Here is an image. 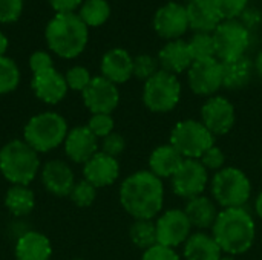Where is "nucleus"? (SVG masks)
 Returning <instances> with one entry per match:
<instances>
[{"label":"nucleus","instance_id":"1","mask_svg":"<svg viewBox=\"0 0 262 260\" xmlns=\"http://www.w3.org/2000/svg\"><path fill=\"white\" fill-rule=\"evenodd\" d=\"M164 188L152 172H137L120 187V202L135 219H152L163 208Z\"/></svg>","mask_w":262,"mask_h":260},{"label":"nucleus","instance_id":"2","mask_svg":"<svg viewBox=\"0 0 262 260\" xmlns=\"http://www.w3.org/2000/svg\"><path fill=\"white\" fill-rule=\"evenodd\" d=\"M255 222L243 207L224 208L213 224V238L220 248L229 254H243L253 245Z\"/></svg>","mask_w":262,"mask_h":260},{"label":"nucleus","instance_id":"3","mask_svg":"<svg viewBox=\"0 0 262 260\" xmlns=\"http://www.w3.org/2000/svg\"><path fill=\"white\" fill-rule=\"evenodd\" d=\"M89 32L78 14H57L46 28V40L52 52L63 58L80 55L88 44Z\"/></svg>","mask_w":262,"mask_h":260},{"label":"nucleus","instance_id":"4","mask_svg":"<svg viewBox=\"0 0 262 260\" xmlns=\"http://www.w3.org/2000/svg\"><path fill=\"white\" fill-rule=\"evenodd\" d=\"M38 169V153L25 139H12L0 149V173L12 185H29Z\"/></svg>","mask_w":262,"mask_h":260},{"label":"nucleus","instance_id":"5","mask_svg":"<svg viewBox=\"0 0 262 260\" xmlns=\"http://www.w3.org/2000/svg\"><path fill=\"white\" fill-rule=\"evenodd\" d=\"M68 123L57 112L34 115L23 129V139L37 152L46 153L60 147L68 136Z\"/></svg>","mask_w":262,"mask_h":260},{"label":"nucleus","instance_id":"6","mask_svg":"<svg viewBox=\"0 0 262 260\" xmlns=\"http://www.w3.org/2000/svg\"><path fill=\"white\" fill-rule=\"evenodd\" d=\"M250 181L244 172L227 167L220 170L212 181L213 198L224 208H241L250 198Z\"/></svg>","mask_w":262,"mask_h":260},{"label":"nucleus","instance_id":"7","mask_svg":"<svg viewBox=\"0 0 262 260\" xmlns=\"http://www.w3.org/2000/svg\"><path fill=\"white\" fill-rule=\"evenodd\" d=\"M170 144L187 159H200L213 147V133L195 120L178 123L170 135Z\"/></svg>","mask_w":262,"mask_h":260},{"label":"nucleus","instance_id":"8","mask_svg":"<svg viewBox=\"0 0 262 260\" xmlns=\"http://www.w3.org/2000/svg\"><path fill=\"white\" fill-rule=\"evenodd\" d=\"M181 97V84L177 75L166 70H158L150 77L143 90V100L149 110L166 113L172 110Z\"/></svg>","mask_w":262,"mask_h":260},{"label":"nucleus","instance_id":"9","mask_svg":"<svg viewBox=\"0 0 262 260\" xmlns=\"http://www.w3.org/2000/svg\"><path fill=\"white\" fill-rule=\"evenodd\" d=\"M212 35L215 41L216 58L220 61H229L243 57L250 43V34L247 28L238 20H223Z\"/></svg>","mask_w":262,"mask_h":260},{"label":"nucleus","instance_id":"10","mask_svg":"<svg viewBox=\"0 0 262 260\" xmlns=\"http://www.w3.org/2000/svg\"><path fill=\"white\" fill-rule=\"evenodd\" d=\"M207 185V169L200 159H184L172 176L173 192L186 199L200 196Z\"/></svg>","mask_w":262,"mask_h":260},{"label":"nucleus","instance_id":"11","mask_svg":"<svg viewBox=\"0 0 262 260\" xmlns=\"http://www.w3.org/2000/svg\"><path fill=\"white\" fill-rule=\"evenodd\" d=\"M84 106L91 110L92 115L95 113H107L111 115L120 101V92L117 84L109 81L107 78L94 77L89 86L81 92Z\"/></svg>","mask_w":262,"mask_h":260},{"label":"nucleus","instance_id":"12","mask_svg":"<svg viewBox=\"0 0 262 260\" xmlns=\"http://www.w3.org/2000/svg\"><path fill=\"white\" fill-rule=\"evenodd\" d=\"M154 28L160 37L167 40H178L189 29L186 6L177 2H169L160 6L154 15Z\"/></svg>","mask_w":262,"mask_h":260},{"label":"nucleus","instance_id":"13","mask_svg":"<svg viewBox=\"0 0 262 260\" xmlns=\"http://www.w3.org/2000/svg\"><path fill=\"white\" fill-rule=\"evenodd\" d=\"M189 86L198 95H212L223 87V66L218 58L193 61L189 67Z\"/></svg>","mask_w":262,"mask_h":260},{"label":"nucleus","instance_id":"14","mask_svg":"<svg viewBox=\"0 0 262 260\" xmlns=\"http://www.w3.org/2000/svg\"><path fill=\"white\" fill-rule=\"evenodd\" d=\"M155 225L158 244L169 248H175L181 244H186L192 228V224L186 216L184 210L166 211Z\"/></svg>","mask_w":262,"mask_h":260},{"label":"nucleus","instance_id":"15","mask_svg":"<svg viewBox=\"0 0 262 260\" xmlns=\"http://www.w3.org/2000/svg\"><path fill=\"white\" fill-rule=\"evenodd\" d=\"M203 124L213 135L227 133L235 124V109L232 103L223 97H213L207 100L201 109Z\"/></svg>","mask_w":262,"mask_h":260},{"label":"nucleus","instance_id":"16","mask_svg":"<svg viewBox=\"0 0 262 260\" xmlns=\"http://www.w3.org/2000/svg\"><path fill=\"white\" fill-rule=\"evenodd\" d=\"M63 146L66 156L77 164H84L98 153V138L88 129V126H78L69 130Z\"/></svg>","mask_w":262,"mask_h":260},{"label":"nucleus","instance_id":"17","mask_svg":"<svg viewBox=\"0 0 262 260\" xmlns=\"http://www.w3.org/2000/svg\"><path fill=\"white\" fill-rule=\"evenodd\" d=\"M41 182L51 195L64 198L71 195L75 185V176L64 161L52 159L41 169Z\"/></svg>","mask_w":262,"mask_h":260},{"label":"nucleus","instance_id":"18","mask_svg":"<svg viewBox=\"0 0 262 260\" xmlns=\"http://www.w3.org/2000/svg\"><path fill=\"white\" fill-rule=\"evenodd\" d=\"M120 175V164L117 158L103 152L95 153L88 162L83 164V176L95 188L107 187L117 181Z\"/></svg>","mask_w":262,"mask_h":260},{"label":"nucleus","instance_id":"19","mask_svg":"<svg viewBox=\"0 0 262 260\" xmlns=\"http://www.w3.org/2000/svg\"><path fill=\"white\" fill-rule=\"evenodd\" d=\"M31 86L35 97L46 104L60 103L66 97L69 89L64 75H61L54 67L40 74H34Z\"/></svg>","mask_w":262,"mask_h":260},{"label":"nucleus","instance_id":"20","mask_svg":"<svg viewBox=\"0 0 262 260\" xmlns=\"http://www.w3.org/2000/svg\"><path fill=\"white\" fill-rule=\"evenodd\" d=\"M186 11L189 28L196 32L212 34L223 21L215 0H190L186 6Z\"/></svg>","mask_w":262,"mask_h":260},{"label":"nucleus","instance_id":"21","mask_svg":"<svg viewBox=\"0 0 262 260\" xmlns=\"http://www.w3.org/2000/svg\"><path fill=\"white\" fill-rule=\"evenodd\" d=\"M192 63L193 58L190 55L189 44L181 38L170 40L167 44L161 48L158 54V64L161 66V70H166L173 75L189 70Z\"/></svg>","mask_w":262,"mask_h":260},{"label":"nucleus","instance_id":"22","mask_svg":"<svg viewBox=\"0 0 262 260\" xmlns=\"http://www.w3.org/2000/svg\"><path fill=\"white\" fill-rule=\"evenodd\" d=\"M101 74L114 84L126 83L134 75V58L124 49H111L101 60Z\"/></svg>","mask_w":262,"mask_h":260},{"label":"nucleus","instance_id":"23","mask_svg":"<svg viewBox=\"0 0 262 260\" xmlns=\"http://www.w3.org/2000/svg\"><path fill=\"white\" fill-rule=\"evenodd\" d=\"M15 260H51V241L38 231L23 233L15 244Z\"/></svg>","mask_w":262,"mask_h":260},{"label":"nucleus","instance_id":"24","mask_svg":"<svg viewBox=\"0 0 262 260\" xmlns=\"http://www.w3.org/2000/svg\"><path fill=\"white\" fill-rule=\"evenodd\" d=\"M184 159L186 158L172 144L160 146L150 155V159H149L150 172L155 176H158L160 179L161 178H172Z\"/></svg>","mask_w":262,"mask_h":260},{"label":"nucleus","instance_id":"25","mask_svg":"<svg viewBox=\"0 0 262 260\" xmlns=\"http://www.w3.org/2000/svg\"><path fill=\"white\" fill-rule=\"evenodd\" d=\"M223 250L213 236L206 233L190 234L184 244V256L187 260H220Z\"/></svg>","mask_w":262,"mask_h":260},{"label":"nucleus","instance_id":"26","mask_svg":"<svg viewBox=\"0 0 262 260\" xmlns=\"http://www.w3.org/2000/svg\"><path fill=\"white\" fill-rule=\"evenodd\" d=\"M223 66V86L227 89H241L249 84L252 78V61L243 55L235 60L221 61Z\"/></svg>","mask_w":262,"mask_h":260},{"label":"nucleus","instance_id":"27","mask_svg":"<svg viewBox=\"0 0 262 260\" xmlns=\"http://www.w3.org/2000/svg\"><path fill=\"white\" fill-rule=\"evenodd\" d=\"M186 216L189 218L190 224L196 228H209L213 227V224L216 222L218 218V211L216 207L213 204V201H210L206 196H196L189 199L186 210H184Z\"/></svg>","mask_w":262,"mask_h":260},{"label":"nucleus","instance_id":"28","mask_svg":"<svg viewBox=\"0 0 262 260\" xmlns=\"http://www.w3.org/2000/svg\"><path fill=\"white\" fill-rule=\"evenodd\" d=\"M5 207L17 218L29 215L35 207L34 192L28 185H11L5 195Z\"/></svg>","mask_w":262,"mask_h":260},{"label":"nucleus","instance_id":"29","mask_svg":"<svg viewBox=\"0 0 262 260\" xmlns=\"http://www.w3.org/2000/svg\"><path fill=\"white\" fill-rule=\"evenodd\" d=\"M129 234H130L132 242L144 251L158 244L157 225L152 222V219H135V222L130 227Z\"/></svg>","mask_w":262,"mask_h":260},{"label":"nucleus","instance_id":"30","mask_svg":"<svg viewBox=\"0 0 262 260\" xmlns=\"http://www.w3.org/2000/svg\"><path fill=\"white\" fill-rule=\"evenodd\" d=\"M80 18L86 26H100L111 15V6L106 0H86L80 6Z\"/></svg>","mask_w":262,"mask_h":260},{"label":"nucleus","instance_id":"31","mask_svg":"<svg viewBox=\"0 0 262 260\" xmlns=\"http://www.w3.org/2000/svg\"><path fill=\"white\" fill-rule=\"evenodd\" d=\"M187 44L193 61L216 58L213 35L209 32H195V35L190 38V41H187Z\"/></svg>","mask_w":262,"mask_h":260},{"label":"nucleus","instance_id":"32","mask_svg":"<svg viewBox=\"0 0 262 260\" xmlns=\"http://www.w3.org/2000/svg\"><path fill=\"white\" fill-rule=\"evenodd\" d=\"M20 81V70L17 64L8 58L0 57V95L12 92Z\"/></svg>","mask_w":262,"mask_h":260},{"label":"nucleus","instance_id":"33","mask_svg":"<svg viewBox=\"0 0 262 260\" xmlns=\"http://www.w3.org/2000/svg\"><path fill=\"white\" fill-rule=\"evenodd\" d=\"M69 198L77 207H89L94 204L97 198V188L91 182L83 179L80 182H75Z\"/></svg>","mask_w":262,"mask_h":260},{"label":"nucleus","instance_id":"34","mask_svg":"<svg viewBox=\"0 0 262 260\" xmlns=\"http://www.w3.org/2000/svg\"><path fill=\"white\" fill-rule=\"evenodd\" d=\"M158 60H155L154 57L143 54L134 58V75L140 80H149L150 77H154L158 72Z\"/></svg>","mask_w":262,"mask_h":260},{"label":"nucleus","instance_id":"35","mask_svg":"<svg viewBox=\"0 0 262 260\" xmlns=\"http://www.w3.org/2000/svg\"><path fill=\"white\" fill-rule=\"evenodd\" d=\"M64 78H66V84H68L69 89L80 90V92H83L89 86V83L92 80L89 70L86 67H83V66H74V67H71L68 70V74L64 75Z\"/></svg>","mask_w":262,"mask_h":260},{"label":"nucleus","instance_id":"36","mask_svg":"<svg viewBox=\"0 0 262 260\" xmlns=\"http://www.w3.org/2000/svg\"><path fill=\"white\" fill-rule=\"evenodd\" d=\"M88 129L97 136V138H106L114 132V120L107 113H95L91 116L88 123Z\"/></svg>","mask_w":262,"mask_h":260},{"label":"nucleus","instance_id":"37","mask_svg":"<svg viewBox=\"0 0 262 260\" xmlns=\"http://www.w3.org/2000/svg\"><path fill=\"white\" fill-rule=\"evenodd\" d=\"M223 20H238L247 8L249 0H215Z\"/></svg>","mask_w":262,"mask_h":260},{"label":"nucleus","instance_id":"38","mask_svg":"<svg viewBox=\"0 0 262 260\" xmlns=\"http://www.w3.org/2000/svg\"><path fill=\"white\" fill-rule=\"evenodd\" d=\"M23 9V0H0V23L15 21Z\"/></svg>","mask_w":262,"mask_h":260},{"label":"nucleus","instance_id":"39","mask_svg":"<svg viewBox=\"0 0 262 260\" xmlns=\"http://www.w3.org/2000/svg\"><path fill=\"white\" fill-rule=\"evenodd\" d=\"M124 147H126L124 138L115 132H112L111 135L103 138V143H101V152L109 156H114V158H117L120 153H123Z\"/></svg>","mask_w":262,"mask_h":260},{"label":"nucleus","instance_id":"40","mask_svg":"<svg viewBox=\"0 0 262 260\" xmlns=\"http://www.w3.org/2000/svg\"><path fill=\"white\" fill-rule=\"evenodd\" d=\"M224 161H226V155L223 153L221 149H218L216 146L210 147L201 158H200V162L206 167V169H210V170H218L224 166Z\"/></svg>","mask_w":262,"mask_h":260},{"label":"nucleus","instance_id":"41","mask_svg":"<svg viewBox=\"0 0 262 260\" xmlns=\"http://www.w3.org/2000/svg\"><path fill=\"white\" fill-rule=\"evenodd\" d=\"M29 67L32 74H40L54 67V61L51 55L45 51H37L29 57Z\"/></svg>","mask_w":262,"mask_h":260},{"label":"nucleus","instance_id":"42","mask_svg":"<svg viewBox=\"0 0 262 260\" xmlns=\"http://www.w3.org/2000/svg\"><path fill=\"white\" fill-rule=\"evenodd\" d=\"M141 260H180L178 254L173 248L164 247V245H154L152 248L146 250Z\"/></svg>","mask_w":262,"mask_h":260},{"label":"nucleus","instance_id":"43","mask_svg":"<svg viewBox=\"0 0 262 260\" xmlns=\"http://www.w3.org/2000/svg\"><path fill=\"white\" fill-rule=\"evenodd\" d=\"M49 3L57 11V14H69L81 6V0H49Z\"/></svg>","mask_w":262,"mask_h":260},{"label":"nucleus","instance_id":"44","mask_svg":"<svg viewBox=\"0 0 262 260\" xmlns=\"http://www.w3.org/2000/svg\"><path fill=\"white\" fill-rule=\"evenodd\" d=\"M6 49H8V38L0 32V57H5Z\"/></svg>","mask_w":262,"mask_h":260},{"label":"nucleus","instance_id":"45","mask_svg":"<svg viewBox=\"0 0 262 260\" xmlns=\"http://www.w3.org/2000/svg\"><path fill=\"white\" fill-rule=\"evenodd\" d=\"M255 208H256V213H258V216L262 219V193L258 196V199H256V204H255Z\"/></svg>","mask_w":262,"mask_h":260},{"label":"nucleus","instance_id":"46","mask_svg":"<svg viewBox=\"0 0 262 260\" xmlns=\"http://www.w3.org/2000/svg\"><path fill=\"white\" fill-rule=\"evenodd\" d=\"M255 66H256V70H258V74L262 77V51L258 54V57H256V61H255Z\"/></svg>","mask_w":262,"mask_h":260},{"label":"nucleus","instance_id":"47","mask_svg":"<svg viewBox=\"0 0 262 260\" xmlns=\"http://www.w3.org/2000/svg\"><path fill=\"white\" fill-rule=\"evenodd\" d=\"M220 260H235L233 257H230V256H227V257H221Z\"/></svg>","mask_w":262,"mask_h":260},{"label":"nucleus","instance_id":"48","mask_svg":"<svg viewBox=\"0 0 262 260\" xmlns=\"http://www.w3.org/2000/svg\"><path fill=\"white\" fill-rule=\"evenodd\" d=\"M72 260H83V259H72Z\"/></svg>","mask_w":262,"mask_h":260},{"label":"nucleus","instance_id":"49","mask_svg":"<svg viewBox=\"0 0 262 260\" xmlns=\"http://www.w3.org/2000/svg\"><path fill=\"white\" fill-rule=\"evenodd\" d=\"M261 164H262V161H261Z\"/></svg>","mask_w":262,"mask_h":260}]
</instances>
